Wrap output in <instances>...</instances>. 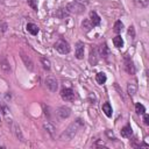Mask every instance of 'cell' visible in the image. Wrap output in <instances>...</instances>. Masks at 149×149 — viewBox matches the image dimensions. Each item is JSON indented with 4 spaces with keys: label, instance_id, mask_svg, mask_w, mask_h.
<instances>
[{
    "label": "cell",
    "instance_id": "obj_5",
    "mask_svg": "<svg viewBox=\"0 0 149 149\" xmlns=\"http://www.w3.org/2000/svg\"><path fill=\"white\" fill-rule=\"evenodd\" d=\"M0 69L5 76H8L10 73V64H9V61L6 56H2L0 58Z\"/></svg>",
    "mask_w": 149,
    "mask_h": 149
},
{
    "label": "cell",
    "instance_id": "obj_2",
    "mask_svg": "<svg viewBox=\"0 0 149 149\" xmlns=\"http://www.w3.org/2000/svg\"><path fill=\"white\" fill-rule=\"evenodd\" d=\"M66 10L72 14H81L85 12V6L78 1H72L66 5Z\"/></svg>",
    "mask_w": 149,
    "mask_h": 149
},
{
    "label": "cell",
    "instance_id": "obj_30",
    "mask_svg": "<svg viewBox=\"0 0 149 149\" xmlns=\"http://www.w3.org/2000/svg\"><path fill=\"white\" fill-rule=\"evenodd\" d=\"M106 134H107V136H108V137L114 139V134H113V132L111 133V130H106Z\"/></svg>",
    "mask_w": 149,
    "mask_h": 149
},
{
    "label": "cell",
    "instance_id": "obj_17",
    "mask_svg": "<svg viewBox=\"0 0 149 149\" xmlns=\"http://www.w3.org/2000/svg\"><path fill=\"white\" fill-rule=\"evenodd\" d=\"M102 112L106 114V116L111 118L112 114H113V109H112V106L109 105V102H105L102 104Z\"/></svg>",
    "mask_w": 149,
    "mask_h": 149
},
{
    "label": "cell",
    "instance_id": "obj_8",
    "mask_svg": "<svg viewBox=\"0 0 149 149\" xmlns=\"http://www.w3.org/2000/svg\"><path fill=\"white\" fill-rule=\"evenodd\" d=\"M61 97L65 101H72L74 99V92L71 88H63L61 91Z\"/></svg>",
    "mask_w": 149,
    "mask_h": 149
},
{
    "label": "cell",
    "instance_id": "obj_10",
    "mask_svg": "<svg viewBox=\"0 0 149 149\" xmlns=\"http://www.w3.org/2000/svg\"><path fill=\"white\" fill-rule=\"evenodd\" d=\"M21 59L23 61L26 68H27L29 71H33V70H34V63H33L31 58H30L28 55H26L24 52H21Z\"/></svg>",
    "mask_w": 149,
    "mask_h": 149
},
{
    "label": "cell",
    "instance_id": "obj_27",
    "mask_svg": "<svg viewBox=\"0 0 149 149\" xmlns=\"http://www.w3.org/2000/svg\"><path fill=\"white\" fill-rule=\"evenodd\" d=\"M128 35H129L132 38L135 37V29H134V26H130V27L128 28Z\"/></svg>",
    "mask_w": 149,
    "mask_h": 149
},
{
    "label": "cell",
    "instance_id": "obj_15",
    "mask_svg": "<svg viewBox=\"0 0 149 149\" xmlns=\"http://www.w3.org/2000/svg\"><path fill=\"white\" fill-rule=\"evenodd\" d=\"M120 134H121L122 137H130L132 134H133V130H132L130 125H126L125 127H122L121 130H120Z\"/></svg>",
    "mask_w": 149,
    "mask_h": 149
},
{
    "label": "cell",
    "instance_id": "obj_31",
    "mask_svg": "<svg viewBox=\"0 0 149 149\" xmlns=\"http://www.w3.org/2000/svg\"><path fill=\"white\" fill-rule=\"evenodd\" d=\"M76 1H78V2H80V1H83V0H76Z\"/></svg>",
    "mask_w": 149,
    "mask_h": 149
},
{
    "label": "cell",
    "instance_id": "obj_11",
    "mask_svg": "<svg viewBox=\"0 0 149 149\" xmlns=\"http://www.w3.org/2000/svg\"><path fill=\"white\" fill-rule=\"evenodd\" d=\"M100 16L94 12V10H92V12H90V22H91V24L93 26V27H95V26H99L100 24Z\"/></svg>",
    "mask_w": 149,
    "mask_h": 149
},
{
    "label": "cell",
    "instance_id": "obj_13",
    "mask_svg": "<svg viewBox=\"0 0 149 149\" xmlns=\"http://www.w3.org/2000/svg\"><path fill=\"white\" fill-rule=\"evenodd\" d=\"M127 92L130 97L135 95L136 92H137V85H136V81H129L128 85H127Z\"/></svg>",
    "mask_w": 149,
    "mask_h": 149
},
{
    "label": "cell",
    "instance_id": "obj_25",
    "mask_svg": "<svg viewBox=\"0 0 149 149\" xmlns=\"http://www.w3.org/2000/svg\"><path fill=\"white\" fill-rule=\"evenodd\" d=\"M41 62H42V64H43V68L45 69V70H50V61L48 59V58H41Z\"/></svg>",
    "mask_w": 149,
    "mask_h": 149
},
{
    "label": "cell",
    "instance_id": "obj_1",
    "mask_svg": "<svg viewBox=\"0 0 149 149\" xmlns=\"http://www.w3.org/2000/svg\"><path fill=\"white\" fill-rule=\"evenodd\" d=\"M83 127H84V121H83L81 119L74 120V121L65 129V132L61 135V140H62V141H70V140H72V139L77 135V133H78Z\"/></svg>",
    "mask_w": 149,
    "mask_h": 149
},
{
    "label": "cell",
    "instance_id": "obj_14",
    "mask_svg": "<svg viewBox=\"0 0 149 149\" xmlns=\"http://www.w3.org/2000/svg\"><path fill=\"white\" fill-rule=\"evenodd\" d=\"M13 133L15 134V136L21 141V142H23L24 141V139H23V135H22V132H21V128H20V126L17 125V123H13Z\"/></svg>",
    "mask_w": 149,
    "mask_h": 149
},
{
    "label": "cell",
    "instance_id": "obj_20",
    "mask_svg": "<svg viewBox=\"0 0 149 149\" xmlns=\"http://www.w3.org/2000/svg\"><path fill=\"white\" fill-rule=\"evenodd\" d=\"M113 44L116 48H122L123 47V40H122V37L120 35H116L115 37H113Z\"/></svg>",
    "mask_w": 149,
    "mask_h": 149
},
{
    "label": "cell",
    "instance_id": "obj_12",
    "mask_svg": "<svg viewBox=\"0 0 149 149\" xmlns=\"http://www.w3.org/2000/svg\"><path fill=\"white\" fill-rule=\"evenodd\" d=\"M125 70L127 71L128 74H134L135 73V66H134V63L132 59L127 58L126 62H125Z\"/></svg>",
    "mask_w": 149,
    "mask_h": 149
},
{
    "label": "cell",
    "instance_id": "obj_3",
    "mask_svg": "<svg viewBox=\"0 0 149 149\" xmlns=\"http://www.w3.org/2000/svg\"><path fill=\"white\" fill-rule=\"evenodd\" d=\"M54 48H55L59 54H63V55L69 54V52H70V49H71L69 42L65 41L64 38H59V40L54 44Z\"/></svg>",
    "mask_w": 149,
    "mask_h": 149
},
{
    "label": "cell",
    "instance_id": "obj_26",
    "mask_svg": "<svg viewBox=\"0 0 149 149\" xmlns=\"http://www.w3.org/2000/svg\"><path fill=\"white\" fill-rule=\"evenodd\" d=\"M135 2H136V5L140 6V7H146V6L148 5L149 0H135Z\"/></svg>",
    "mask_w": 149,
    "mask_h": 149
},
{
    "label": "cell",
    "instance_id": "obj_18",
    "mask_svg": "<svg viewBox=\"0 0 149 149\" xmlns=\"http://www.w3.org/2000/svg\"><path fill=\"white\" fill-rule=\"evenodd\" d=\"M43 128H44V130L48 132L50 135H54V133H55V130H56V127H55L51 122H48V121L43 123Z\"/></svg>",
    "mask_w": 149,
    "mask_h": 149
},
{
    "label": "cell",
    "instance_id": "obj_24",
    "mask_svg": "<svg viewBox=\"0 0 149 149\" xmlns=\"http://www.w3.org/2000/svg\"><path fill=\"white\" fill-rule=\"evenodd\" d=\"M81 27H83V29H85L86 31H90V30H91V28H92L93 26L91 24L90 20H84V21L81 22Z\"/></svg>",
    "mask_w": 149,
    "mask_h": 149
},
{
    "label": "cell",
    "instance_id": "obj_4",
    "mask_svg": "<svg viewBox=\"0 0 149 149\" xmlns=\"http://www.w3.org/2000/svg\"><path fill=\"white\" fill-rule=\"evenodd\" d=\"M45 86L51 92H56L57 88H58V81L54 76H49V77L45 78Z\"/></svg>",
    "mask_w": 149,
    "mask_h": 149
},
{
    "label": "cell",
    "instance_id": "obj_23",
    "mask_svg": "<svg viewBox=\"0 0 149 149\" xmlns=\"http://www.w3.org/2000/svg\"><path fill=\"white\" fill-rule=\"evenodd\" d=\"M135 112H136L137 114H143V113L146 112V107H144L142 104L136 102V105H135Z\"/></svg>",
    "mask_w": 149,
    "mask_h": 149
},
{
    "label": "cell",
    "instance_id": "obj_7",
    "mask_svg": "<svg viewBox=\"0 0 149 149\" xmlns=\"http://www.w3.org/2000/svg\"><path fill=\"white\" fill-rule=\"evenodd\" d=\"M99 61V52H98V49L97 48H91L90 50V55H88V62L91 65H95Z\"/></svg>",
    "mask_w": 149,
    "mask_h": 149
},
{
    "label": "cell",
    "instance_id": "obj_21",
    "mask_svg": "<svg viewBox=\"0 0 149 149\" xmlns=\"http://www.w3.org/2000/svg\"><path fill=\"white\" fill-rule=\"evenodd\" d=\"M122 28H123V23L121 21H116L113 26V31L116 33V34H120L122 31Z\"/></svg>",
    "mask_w": 149,
    "mask_h": 149
},
{
    "label": "cell",
    "instance_id": "obj_16",
    "mask_svg": "<svg viewBox=\"0 0 149 149\" xmlns=\"http://www.w3.org/2000/svg\"><path fill=\"white\" fill-rule=\"evenodd\" d=\"M26 28H27V30H28L31 35H34V36H35V35H37V34H38V31H40V28H38L35 23H28Z\"/></svg>",
    "mask_w": 149,
    "mask_h": 149
},
{
    "label": "cell",
    "instance_id": "obj_19",
    "mask_svg": "<svg viewBox=\"0 0 149 149\" xmlns=\"http://www.w3.org/2000/svg\"><path fill=\"white\" fill-rule=\"evenodd\" d=\"M99 51H100V55H101L104 58H107L108 55H109V49H108V47H107L106 43H102V44L100 45Z\"/></svg>",
    "mask_w": 149,
    "mask_h": 149
},
{
    "label": "cell",
    "instance_id": "obj_9",
    "mask_svg": "<svg viewBox=\"0 0 149 149\" xmlns=\"http://www.w3.org/2000/svg\"><path fill=\"white\" fill-rule=\"evenodd\" d=\"M56 113H57V115H58L61 119H66V118L70 116L71 109H70L69 107H66V106H61V107H58V109L56 111Z\"/></svg>",
    "mask_w": 149,
    "mask_h": 149
},
{
    "label": "cell",
    "instance_id": "obj_29",
    "mask_svg": "<svg viewBox=\"0 0 149 149\" xmlns=\"http://www.w3.org/2000/svg\"><path fill=\"white\" fill-rule=\"evenodd\" d=\"M143 122H144L146 125H149V115H148L146 112L143 113Z\"/></svg>",
    "mask_w": 149,
    "mask_h": 149
},
{
    "label": "cell",
    "instance_id": "obj_6",
    "mask_svg": "<svg viewBox=\"0 0 149 149\" xmlns=\"http://www.w3.org/2000/svg\"><path fill=\"white\" fill-rule=\"evenodd\" d=\"M84 51H85V45L83 42L78 41L76 43V49H74V55H76V58L78 59H83L84 58Z\"/></svg>",
    "mask_w": 149,
    "mask_h": 149
},
{
    "label": "cell",
    "instance_id": "obj_28",
    "mask_svg": "<svg viewBox=\"0 0 149 149\" xmlns=\"http://www.w3.org/2000/svg\"><path fill=\"white\" fill-rule=\"evenodd\" d=\"M28 1V5L34 9V10H37V5H36V1L35 0H27Z\"/></svg>",
    "mask_w": 149,
    "mask_h": 149
},
{
    "label": "cell",
    "instance_id": "obj_22",
    "mask_svg": "<svg viewBox=\"0 0 149 149\" xmlns=\"http://www.w3.org/2000/svg\"><path fill=\"white\" fill-rule=\"evenodd\" d=\"M106 79H107V77H106V74L104 72H99L95 76V80H97L98 84H104L106 81Z\"/></svg>",
    "mask_w": 149,
    "mask_h": 149
}]
</instances>
